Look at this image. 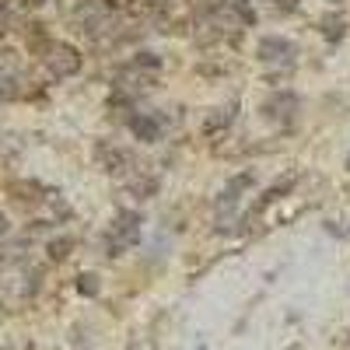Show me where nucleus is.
I'll return each mask as SVG.
<instances>
[{
  "label": "nucleus",
  "mask_w": 350,
  "mask_h": 350,
  "mask_svg": "<svg viewBox=\"0 0 350 350\" xmlns=\"http://www.w3.org/2000/svg\"><path fill=\"white\" fill-rule=\"evenodd\" d=\"M249 186H252V175H249V172L235 175V179H231V183L221 189V203H224V207H235V203H239V196H242Z\"/></svg>",
  "instance_id": "6"
},
{
  "label": "nucleus",
  "mask_w": 350,
  "mask_h": 350,
  "mask_svg": "<svg viewBox=\"0 0 350 350\" xmlns=\"http://www.w3.org/2000/svg\"><path fill=\"white\" fill-rule=\"evenodd\" d=\"M137 239H140V214L137 211H120V214H116L112 231H109V256H120Z\"/></svg>",
  "instance_id": "1"
},
{
  "label": "nucleus",
  "mask_w": 350,
  "mask_h": 350,
  "mask_svg": "<svg viewBox=\"0 0 350 350\" xmlns=\"http://www.w3.org/2000/svg\"><path fill=\"white\" fill-rule=\"evenodd\" d=\"M98 161L105 165V172H123V165L130 161L120 148H109V144H98Z\"/></svg>",
  "instance_id": "7"
},
{
  "label": "nucleus",
  "mask_w": 350,
  "mask_h": 350,
  "mask_svg": "<svg viewBox=\"0 0 350 350\" xmlns=\"http://www.w3.org/2000/svg\"><path fill=\"white\" fill-rule=\"evenodd\" d=\"M298 109H301V102H298L295 92H277V95L267 98V105H262L267 120H273V123H291L298 116Z\"/></svg>",
  "instance_id": "4"
},
{
  "label": "nucleus",
  "mask_w": 350,
  "mask_h": 350,
  "mask_svg": "<svg viewBox=\"0 0 350 350\" xmlns=\"http://www.w3.org/2000/svg\"><path fill=\"white\" fill-rule=\"evenodd\" d=\"M259 60L262 64H284V67H291V64H295V42H291V39H280V36H267V39H262L259 42Z\"/></svg>",
  "instance_id": "3"
},
{
  "label": "nucleus",
  "mask_w": 350,
  "mask_h": 350,
  "mask_svg": "<svg viewBox=\"0 0 350 350\" xmlns=\"http://www.w3.org/2000/svg\"><path fill=\"white\" fill-rule=\"evenodd\" d=\"M70 245H74L70 239H60V242H49V256H53V259H64Z\"/></svg>",
  "instance_id": "9"
},
{
  "label": "nucleus",
  "mask_w": 350,
  "mask_h": 350,
  "mask_svg": "<svg viewBox=\"0 0 350 350\" xmlns=\"http://www.w3.org/2000/svg\"><path fill=\"white\" fill-rule=\"evenodd\" d=\"M228 123H231V109H217V116H211V120H207V130H221Z\"/></svg>",
  "instance_id": "8"
},
{
  "label": "nucleus",
  "mask_w": 350,
  "mask_h": 350,
  "mask_svg": "<svg viewBox=\"0 0 350 350\" xmlns=\"http://www.w3.org/2000/svg\"><path fill=\"white\" fill-rule=\"evenodd\" d=\"M81 295H98V277H92V273H88V277H81Z\"/></svg>",
  "instance_id": "10"
},
{
  "label": "nucleus",
  "mask_w": 350,
  "mask_h": 350,
  "mask_svg": "<svg viewBox=\"0 0 350 350\" xmlns=\"http://www.w3.org/2000/svg\"><path fill=\"white\" fill-rule=\"evenodd\" d=\"M11 21H14V14H11V8H8V4H0V36H4V32H8V28H11Z\"/></svg>",
  "instance_id": "11"
},
{
  "label": "nucleus",
  "mask_w": 350,
  "mask_h": 350,
  "mask_svg": "<svg viewBox=\"0 0 350 350\" xmlns=\"http://www.w3.org/2000/svg\"><path fill=\"white\" fill-rule=\"evenodd\" d=\"M28 8H42V4H49V0H25Z\"/></svg>",
  "instance_id": "13"
},
{
  "label": "nucleus",
  "mask_w": 350,
  "mask_h": 350,
  "mask_svg": "<svg viewBox=\"0 0 350 350\" xmlns=\"http://www.w3.org/2000/svg\"><path fill=\"white\" fill-rule=\"evenodd\" d=\"M277 8H284V11H295V8H298V0H277Z\"/></svg>",
  "instance_id": "12"
},
{
  "label": "nucleus",
  "mask_w": 350,
  "mask_h": 350,
  "mask_svg": "<svg viewBox=\"0 0 350 350\" xmlns=\"http://www.w3.org/2000/svg\"><path fill=\"white\" fill-rule=\"evenodd\" d=\"M46 67H49L53 77H74L81 70V53L74 46H67V42H56L46 53Z\"/></svg>",
  "instance_id": "2"
},
{
  "label": "nucleus",
  "mask_w": 350,
  "mask_h": 350,
  "mask_svg": "<svg viewBox=\"0 0 350 350\" xmlns=\"http://www.w3.org/2000/svg\"><path fill=\"white\" fill-rule=\"evenodd\" d=\"M130 130H133L137 140H144V144H158V140H161V120H158V116H151V112L133 116Z\"/></svg>",
  "instance_id": "5"
},
{
  "label": "nucleus",
  "mask_w": 350,
  "mask_h": 350,
  "mask_svg": "<svg viewBox=\"0 0 350 350\" xmlns=\"http://www.w3.org/2000/svg\"><path fill=\"white\" fill-rule=\"evenodd\" d=\"M0 235H8V217L0 214Z\"/></svg>",
  "instance_id": "14"
}]
</instances>
